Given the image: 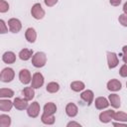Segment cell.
<instances>
[{
  "mask_svg": "<svg viewBox=\"0 0 127 127\" xmlns=\"http://www.w3.org/2000/svg\"><path fill=\"white\" fill-rule=\"evenodd\" d=\"M47 63V56L43 52H37L32 57V64L35 67H43Z\"/></svg>",
  "mask_w": 127,
  "mask_h": 127,
  "instance_id": "6da1fadb",
  "label": "cell"
},
{
  "mask_svg": "<svg viewBox=\"0 0 127 127\" xmlns=\"http://www.w3.org/2000/svg\"><path fill=\"white\" fill-rule=\"evenodd\" d=\"M15 72L11 67H6L1 71L0 74V79L2 82H10L14 79Z\"/></svg>",
  "mask_w": 127,
  "mask_h": 127,
  "instance_id": "7a4b0ae2",
  "label": "cell"
},
{
  "mask_svg": "<svg viewBox=\"0 0 127 127\" xmlns=\"http://www.w3.org/2000/svg\"><path fill=\"white\" fill-rule=\"evenodd\" d=\"M31 14L32 16L37 19V20H40V19H43L44 16H45V11L44 9L42 8L41 4L40 3H36L33 5L32 9H31Z\"/></svg>",
  "mask_w": 127,
  "mask_h": 127,
  "instance_id": "3957f363",
  "label": "cell"
},
{
  "mask_svg": "<svg viewBox=\"0 0 127 127\" xmlns=\"http://www.w3.org/2000/svg\"><path fill=\"white\" fill-rule=\"evenodd\" d=\"M40 104L37 102V101H34L32 102L28 108H27V114L29 117H32V118H36L39 113H40Z\"/></svg>",
  "mask_w": 127,
  "mask_h": 127,
  "instance_id": "277c9868",
  "label": "cell"
},
{
  "mask_svg": "<svg viewBox=\"0 0 127 127\" xmlns=\"http://www.w3.org/2000/svg\"><path fill=\"white\" fill-rule=\"evenodd\" d=\"M44 84V76L41 72H35L32 77V87L33 88H40Z\"/></svg>",
  "mask_w": 127,
  "mask_h": 127,
  "instance_id": "5b68a950",
  "label": "cell"
},
{
  "mask_svg": "<svg viewBox=\"0 0 127 127\" xmlns=\"http://www.w3.org/2000/svg\"><path fill=\"white\" fill-rule=\"evenodd\" d=\"M8 25H9L10 32H12V33H18V32H20V30L22 28V24H21L20 20L16 19V18H11L10 20H8Z\"/></svg>",
  "mask_w": 127,
  "mask_h": 127,
  "instance_id": "8992f818",
  "label": "cell"
},
{
  "mask_svg": "<svg viewBox=\"0 0 127 127\" xmlns=\"http://www.w3.org/2000/svg\"><path fill=\"white\" fill-rule=\"evenodd\" d=\"M107 63H108V67L111 69V68H114L118 65L119 64V61H118V58H117V55L115 53H112V52H107Z\"/></svg>",
  "mask_w": 127,
  "mask_h": 127,
  "instance_id": "52a82bcc",
  "label": "cell"
},
{
  "mask_svg": "<svg viewBox=\"0 0 127 127\" xmlns=\"http://www.w3.org/2000/svg\"><path fill=\"white\" fill-rule=\"evenodd\" d=\"M114 114H115V112L113 110H111V109L103 111V112H101L99 114V120L102 123H108L114 118Z\"/></svg>",
  "mask_w": 127,
  "mask_h": 127,
  "instance_id": "ba28073f",
  "label": "cell"
},
{
  "mask_svg": "<svg viewBox=\"0 0 127 127\" xmlns=\"http://www.w3.org/2000/svg\"><path fill=\"white\" fill-rule=\"evenodd\" d=\"M19 79L23 84H28L32 79L29 69H27V68L21 69L20 72H19Z\"/></svg>",
  "mask_w": 127,
  "mask_h": 127,
  "instance_id": "9c48e42d",
  "label": "cell"
},
{
  "mask_svg": "<svg viewBox=\"0 0 127 127\" xmlns=\"http://www.w3.org/2000/svg\"><path fill=\"white\" fill-rule=\"evenodd\" d=\"M80 98L87 104V105H90L93 101V98H94V94L91 90L87 89V90H84L83 92H81L80 94Z\"/></svg>",
  "mask_w": 127,
  "mask_h": 127,
  "instance_id": "30bf717a",
  "label": "cell"
},
{
  "mask_svg": "<svg viewBox=\"0 0 127 127\" xmlns=\"http://www.w3.org/2000/svg\"><path fill=\"white\" fill-rule=\"evenodd\" d=\"M121 87H122V84L118 79L113 78L107 82V89L110 91H118L121 89Z\"/></svg>",
  "mask_w": 127,
  "mask_h": 127,
  "instance_id": "8fae6325",
  "label": "cell"
},
{
  "mask_svg": "<svg viewBox=\"0 0 127 127\" xmlns=\"http://www.w3.org/2000/svg\"><path fill=\"white\" fill-rule=\"evenodd\" d=\"M14 106L16 109L18 110H24L26 108H28V100L27 99H23V98H20V97H16L14 99Z\"/></svg>",
  "mask_w": 127,
  "mask_h": 127,
  "instance_id": "7c38bea8",
  "label": "cell"
},
{
  "mask_svg": "<svg viewBox=\"0 0 127 127\" xmlns=\"http://www.w3.org/2000/svg\"><path fill=\"white\" fill-rule=\"evenodd\" d=\"M77 112H78V109H77V106L74 103L70 102V103H67L66 104V106H65V113H66V115L68 117H74V116H76Z\"/></svg>",
  "mask_w": 127,
  "mask_h": 127,
  "instance_id": "4fadbf2b",
  "label": "cell"
},
{
  "mask_svg": "<svg viewBox=\"0 0 127 127\" xmlns=\"http://www.w3.org/2000/svg\"><path fill=\"white\" fill-rule=\"evenodd\" d=\"M94 104H95V107H96L97 109L101 110V109L107 108V107H108V105H109L110 103L108 102V100H107L105 97H102V96H100V97H97V98L95 99V102H94Z\"/></svg>",
  "mask_w": 127,
  "mask_h": 127,
  "instance_id": "5bb4252c",
  "label": "cell"
},
{
  "mask_svg": "<svg viewBox=\"0 0 127 127\" xmlns=\"http://www.w3.org/2000/svg\"><path fill=\"white\" fill-rule=\"evenodd\" d=\"M25 37H26V40L29 43H35V41L37 39V33H36L35 29L34 28H28L26 30Z\"/></svg>",
  "mask_w": 127,
  "mask_h": 127,
  "instance_id": "9a60e30c",
  "label": "cell"
},
{
  "mask_svg": "<svg viewBox=\"0 0 127 127\" xmlns=\"http://www.w3.org/2000/svg\"><path fill=\"white\" fill-rule=\"evenodd\" d=\"M2 61L5 64H14L16 61V55L13 52H5L2 56Z\"/></svg>",
  "mask_w": 127,
  "mask_h": 127,
  "instance_id": "2e32d148",
  "label": "cell"
},
{
  "mask_svg": "<svg viewBox=\"0 0 127 127\" xmlns=\"http://www.w3.org/2000/svg\"><path fill=\"white\" fill-rule=\"evenodd\" d=\"M22 94L24 96L25 99H27L28 101L29 100H32L35 96V91H34V88L32 86L30 87H25L23 90H22Z\"/></svg>",
  "mask_w": 127,
  "mask_h": 127,
  "instance_id": "e0dca14e",
  "label": "cell"
},
{
  "mask_svg": "<svg viewBox=\"0 0 127 127\" xmlns=\"http://www.w3.org/2000/svg\"><path fill=\"white\" fill-rule=\"evenodd\" d=\"M32 56H33V50L30 49H23L19 53V58L22 61H28L32 58Z\"/></svg>",
  "mask_w": 127,
  "mask_h": 127,
  "instance_id": "ac0fdd59",
  "label": "cell"
},
{
  "mask_svg": "<svg viewBox=\"0 0 127 127\" xmlns=\"http://www.w3.org/2000/svg\"><path fill=\"white\" fill-rule=\"evenodd\" d=\"M108 98H109L110 104H111L114 108H119V107H120L121 103H120V97H119L118 94H115V93L110 94V95L108 96Z\"/></svg>",
  "mask_w": 127,
  "mask_h": 127,
  "instance_id": "d6986e66",
  "label": "cell"
},
{
  "mask_svg": "<svg viewBox=\"0 0 127 127\" xmlns=\"http://www.w3.org/2000/svg\"><path fill=\"white\" fill-rule=\"evenodd\" d=\"M57 111V106L55 103L53 102H48L45 104L44 106V113L46 114H50V115H54Z\"/></svg>",
  "mask_w": 127,
  "mask_h": 127,
  "instance_id": "ffe728a7",
  "label": "cell"
},
{
  "mask_svg": "<svg viewBox=\"0 0 127 127\" xmlns=\"http://www.w3.org/2000/svg\"><path fill=\"white\" fill-rule=\"evenodd\" d=\"M13 105H14V103L11 102L10 100H5V99L0 100V110L1 111H4V112L10 111Z\"/></svg>",
  "mask_w": 127,
  "mask_h": 127,
  "instance_id": "44dd1931",
  "label": "cell"
},
{
  "mask_svg": "<svg viewBox=\"0 0 127 127\" xmlns=\"http://www.w3.org/2000/svg\"><path fill=\"white\" fill-rule=\"evenodd\" d=\"M41 121H42L44 124L52 125V124L55 123V116H54V115H50V114L43 113V115H42V117H41Z\"/></svg>",
  "mask_w": 127,
  "mask_h": 127,
  "instance_id": "7402d4cb",
  "label": "cell"
},
{
  "mask_svg": "<svg viewBox=\"0 0 127 127\" xmlns=\"http://www.w3.org/2000/svg\"><path fill=\"white\" fill-rule=\"evenodd\" d=\"M84 87H85V85H84V83L82 81H73V82L70 83V88L75 92L83 90Z\"/></svg>",
  "mask_w": 127,
  "mask_h": 127,
  "instance_id": "603a6c76",
  "label": "cell"
},
{
  "mask_svg": "<svg viewBox=\"0 0 127 127\" xmlns=\"http://www.w3.org/2000/svg\"><path fill=\"white\" fill-rule=\"evenodd\" d=\"M11 125V118L6 114L0 115V127H9Z\"/></svg>",
  "mask_w": 127,
  "mask_h": 127,
  "instance_id": "cb8c5ba5",
  "label": "cell"
},
{
  "mask_svg": "<svg viewBox=\"0 0 127 127\" xmlns=\"http://www.w3.org/2000/svg\"><path fill=\"white\" fill-rule=\"evenodd\" d=\"M46 88H47V91H48V92H50V93H56V92L59 91L60 85H59L58 82L52 81V82H50V83L47 84V87H46Z\"/></svg>",
  "mask_w": 127,
  "mask_h": 127,
  "instance_id": "d4e9b609",
  "label": "cell"
},
{
  "mask_svg": "<svg viewBox=\"0 0 127 127\" xmlns=\"http://www.w3.org/2000/svg\"><path fill=\"white\" fill-rule=\"evenodd\" d=\"M14 95V91L10 88H1L0 89V97H12Z\"/></svg>",
  "mask_w": 127,
  "mask_h": 127,
  "instance_id": "484cf974",
  "label": "cell"
},
{
  "mask_svg": "<svg viewBox=\"0 0 127 127\" xmlns=\"http://www.w3.org/2000/svg\"><path fill=\"white\" fill-rule=\"evenodd\" d=\"M113 119H115L117 121H125V122H127V113L122 112V111H118V112H116L114 114V118Z\"/></svg>",
  "mask_w": 127,
  "mask_h": 127,
  "instance_id": "4316f807",
  "label": "cell"
},
{
  "mask_svg": "<svg viewBox=\"0 0 127 127\" xmlns=\"http://www.w3.org/2000/svg\"><path fill=\"white\" fill-rule=\"evenodd\" d=\"M9 10V4L5 0H0V12L5 13Z\"/></svg>",
  "mask_w": 127,
  "mask_h": 127,
  "instance_id": "83f0119b",
  "label": "cell"
},
{
  "mask_svg": "<svg viewBox=\"0 0 127 127\" xmlns=\"http://www.w3.org/2000/svg\"><path fill=\"white\" fill-rule=\"evenodd\" d=\"M118 21H119V23L122 25V26H124V27H127V14H121L120 16H119V18H118Z\"/></svg>",
  "mask_w": 127,
  "mask_h": 127,
  "instance_id": "f1b7e54d",
  "label": "cell"
},
{
  "mask_svg": "<svg viewBox=\"0 0 127 127\" xmlns=\"http://www.w3.org/2000/svg\"><path fill=\"white\" fill-rule=\"evenodd\" d=\"M8 32V28L6 27V24L3 20H0V33L1 34H6Z\"/></svg>",
  "mask_w": 127,
  "mask_h": 127,
  "instance_id": "f546056e",
  "label": "cell"
},
{
  "mask_svg": "<svg viewBox=\"0 0 127 127\" xmlns=\"http://www.w3.org/2000/svg\"><path fill=\"white\" fill-rule=\"evenodd\" d=\"M119 74H120L122 77H126V76H127V64H123V65L120 67Z\"/></svg>",
  "mask_w": 127,
  "mask_h": 127,
  "instance_id": "4dcf8cb0",
  "label": "cell"
},
{
  "mask_svg": "<svg viewBox=\"0 0 127 127\" xmlns=\"http://www.w3.org/2000/svg\"><path fill=\"white\" fill-rule=\"evenodd\" d=\"M122 60L125 64H127V46L122 48Z\"/></svg>",
  "mask_w": 127,
  "mask_h": 127,
  "instance_id": "1f68e13d",
  "label": "cell"
},
{
  "mask_svg": "<svg viewBox=\"0 0 127 127\" xmlns=\"http://www.w3.org/2000/svg\"><path fill=\"white\" fill-rule=\"evenodd\" d=\"M59 0H44L45 4L48 6V7H53L54 5H56L58 3Z\"/></svg>",
  "mask_w": 127,
  "mask_h": 127,
  "instance_id": "d6a6232c",
  "label": "cell"
},
{
  "mask_svg": "<svg viewBox=\"0 0 127 127\" xmlns=\"http://www.w3.org/2000/svg\"><path fill=\"white\" fill-rule=\"evenodd\" d=\"M109 2L112 6H119V4L121 3V0H110Z\"/></svg>",
  "mask_w": 127,
  "mask_h": 127,
  "instance_id": "836d02e7",
  "label": "cell"
},
{
  "mask_svg": "<svg viewBox=\"0 0 127 127\" xmlns=\"http://www.w3.org/2000/svg\"><path fill=\"white\" fill-rule=\"evenodd\" d=\"M69 126H80V124L77 123V122L71 121V122H68V123H67V127H69Z\"/></svg>",
  "mask_w": 127,
  "mask_h": 127,
  "instance_id": "e575fe53",
  "label": "cell"
},
{
  "mask_svg": "<svg viewBox=\"0 0 127 127\" xmlns=\"http://www.w3.org/2000/svg\"><path fill=\"white\" fill-rule=\"evenodd\" d=\"M113 125L114 126H126V124H122V123H120V121L119 122H114Z\"/></svg>",
  "mask_w": 127,
  "mask_h": 127,
  "instance_id": "d590c367",
  "label": "cell"
},
{
  "mask_svg": "<svg viewBox=\"0 0 127 127\" xmlns=\"http://www.w3.org/2000/svg\"><path fill=\"white\" fill-rule=\"evenodd\" d=\"M123 11H124L125 14H127V2H125L124 5H123Z\"/></svg>",
  "mask_w": 127,
  "mask_h": 127,
  "instance_id": "8d00e7d4",
  "label": "cell"
},
{
  "mask_svg": "<svg viewBox=\"0 0 127 127\" xmlns=\"http://www.w3.org/2000/svg\"><path fill=\"white\" fill-rule=\"evenodd\" d=\"M126 87H127V82H126Z\"/></svg>",
  "mask_w": 127,
  "mask_h": 127,
  "instance_id": "74e56055",
  "label": "cell"
}]
</instances>
